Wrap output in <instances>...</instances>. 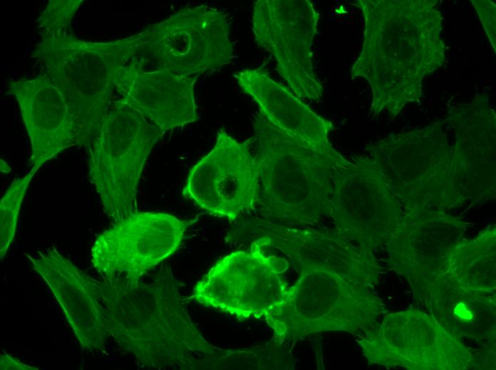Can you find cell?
<instances>
[{
  "label": "cell",
  "instance_id": "cell-1",
  "mask_svg": "<svg viewBox=\"0 0 496 370\" xmlns=\"http://www.w3.org/2000/svg\"><path fill=\"white\" fill-rule=\"evenodd\" d=\"M101 300L110 336L147 366H192L197 356L223 359L227 350L208 343L194 326L169 274L148 282L102 277Z\"/></svg>",
  "mask_w": 496,
  "mask_h": 370
},
{
  "label": "cell",
  "instance_id": "cell-2",
  "mask_svg": "<svg viewBox=\"0 0 496 370\" xmlns=\"http://www.w3.org/2000/svg\"><path fill=\"white\" fill-rule=\"evenodd\" d=\"M68 26L43 29L33 55L62 93L81 146L88 149L112 106L128 95L140 70L139 34L110 42L77 38Z\"/></svg>",
  "mask_w": 496,
  "mask_h": 370
},
{
  "label": "cell",
  "instance_id": "cell-3",
  "mask_svg": "<svg viewBox=\"0 0 496 370\" xmlns=\"http://www.w3.org/2000/svg\"><path fill=\"white\" fill-rule=\"evenodd\" d=\"M253 126L260 168L258 204L266 216L314 225L331 214L333 173L348 163L335 149L315 147L279 128L260 112Z\"/></svg>",
  "mask_w": 496,
  "mask_h": 370
},
{
  "label": "cell",
  "instance_id": "cell-4",
  "mask_svg": "<svg viewBox=\"0 0 496 370\" xmlns=\"http://www.w3.org/2000/svg\"><path fill=\"white\" fill-rule=\"evenodd\" d=\"M381 311L366 283L334 272L304 269L264 319L283 343L323 332L368 330Z\"/></svg>",
  "mask_w": 496,
  "mask_h": 370
},
{
  "label": "cell",
  "instance_id": "cell-5",
  "mask_svg": "<svg viewBox=\"0 0 496 370\" xmlns=\"http://www.w3.org/2000/svg\"><path fill=\"white\" fill-rule=\"evenodd\" d=\"M164 132L123 100L108 112L87 149L88 175L105 213L114 223L138 211L145 161Z\"/></svg>",
  "mask_w": 496,
  "mask_h": 370
},
{
  "label": "cell",
  "instance_id": "cell-6",
  "mask_svg": "<svg viewBox=\"0 0 496 370\" xmlns=\"http://www.w3.org/2000/svg\"><path fill=\"white\" fill-rule=\"evenodd\" d=\"M230 23L223 11L207 6L187 7L139 33L150 70L197 75L230 63Z\"/></svg>",
  "mask_w": 496,
  "mask_h": 370
},
{
  "label": "cell",
  "instance_id": "cell-7",
  "mask_svg": "<svg viewBox=\"0 0 496 370\" xmlns=\"http://www.w3.org/2000/svg\"><path fill=\"white\" fill-rule=\"evenodd\" d=\"M264 248L255 239L249 249L223 258L195 286L194 299L239 319L267 317L289 286L282 277L289 263Z\"/></svg>",
  "mask_w": 496,
  "mask_h": 370
},
{
  "label": "cell",
  "instance_id": "cell-8",
  "mask_svg": "<svg viewBox=\"0 0 496 370\" xmlns=\"http://www.w3.org/2000/svg\"><path fill=\"white\" fill-rule=\"evenodd\" d=\"M319 17L309 0H259L253 8L257 45L274 56L277 72L299 99L320 101L323 93L312 63Z\"/></svg>",
  "mask_w": 496,
  "mask_h": 370
},
{
  "label": "cell",
  "instance_id": "cell-9",
  "mask_svg": "<svg viewBox=\"0 0 496 370\" xmlns=\"http://www.w3.org/2000/svg\"><path fill=\"white\" fill-rule=\"evenodd\" d=\"M195 218L162 212H135L101 233L91 248V263L102 276L136 280L172 255Z\"/></svg>",
  "mask_w": 496,
  "mask_h": 370
},
{
  "label": "cell",
  "instance_id": "cell-10",
  "mask_svg": "<svg viewBox=\"0 0 496 370\" xmlns=\"http://www.w3.org/2000/svg\"><path fill=\"white\" fill-rule=\"evenodd\" d=\"M182 195L208 213L234 220L258 204L257 156L220 130L214 147L190 170Z\"/></svg>",
  "mask_w": 496,
  "mask_h": 370
},
{
  "label": "cell",
  "instance_id": "cell-11",
  "mask_svg": "<svg viewBox=\"0 0 496 370\" xmlns=\"http://www.w3.org/2000/svg\"><path fill=\"white\" fill-rule=\"evenodd\" d=\"M30 261L60 305L81 348L104 352L110 334L99 281L76 267L54 246Z\"/></svg>",
  "mask_w": 496,
  "mask_h": 370
},
{
  "label": "cell",
  "instance_id": "cell-12",
  "mask_svg": "<svg viewBox=\"0 0 496 370\" xmlns=\"http://www.w3.org/2000/svg\"><path fill=\"white\" fill-rule=\"evenodd\" d=\"M31 142V163L39 169L64 150L81 145L66 101L46 73L10 84Z\"/></svg>",
  "mask_w": 496,
  "mask_h": 370
},
{
  "label": "cell",
  "instance_id": "cell-13",
  "mask_svg": "<svg viewBox=\"0 0 496 370\" xmlns=\"http://www.w3.org/2000/svg\"><path fill=\"white\" fill-rule=\"evenodd\" d=\"M251 226L257 240L264 247H274L283 252L299 270H323L366 284L371 282V264L366 253L329 231L298 228L259 219Z\"/></svg>",
  "mask_w": 496,
  "mask_h": 370
},
{
  "label": "cell",
  "instance_id": "cell-14",
  "mask_svg": "<svg viewBox=\"0 0 496 370\" xmlns=\"http://www.w3.org/2000/svg\"><path fill=\"white\" fill-rule=\"evenodd\" d=\"M241 89L256 102L272 124L315 147L334 150L329 140L331 123L321 117L262 68L234 75Z\"/></svg>",
  "mask_w": 496,
  "mask_h": 370
},
{
  "label": "cell",
  "instance_id": "cell-15",
  "mask_svg": "<svg viewBox=\"0 0 496 370\" xmlns=\"http://www.w3.org/2000/svg\"><path fill=\"white\" fill-rule=\"evenodd\" d=\"M196 79L168 70L139 71L123 100L165 132L199 118Z\"/></svg>",
  "mask_w": 496,
  "mask_h": 370
},
{
  "label": "cell",
  "instance_id": "cell-16",
  "mask_svg": "<svg viewBox=\"0 0 496 370\" xmlns=\"http://www.w3.org/2000/svg\"><path fill=\"white\" fill-rule=\"evenodd\" d=\"M38 169L32 167L25 176L16 179L0 202V254L3 259L14 240L19 213L27 189Z\"/></svg>",
  "mask_w": 496,
  "mask_h": 370
},
{
  "label": "cell",
  "instance_id": "cell-17",
  "mask_svg": "<svg viewBox=\"0 0 496 370\" xmlns=\"http://www.w3.org/2000/svg\"><path fill=\"white\" fill-rule=\"evenodd\" d=\"M82 1H50L40 18V27L43 29L70 26L74 14Z\"/></svg>",
  "mask_w": 496,
  "mask_h": 370
},
{
  "label": "cell",
  "instance_id": "cell-18",
  "mask_svg": "<svg viewBox=\"0 0 496 370\" xmlns=\"http://www.w3.org/2000/svg\"><path fill=\"white\" fill-rule=\"evenodd\" d=\"M0 369L1 370L17 369V370H32L37 368L29 366L19 361L17 359L5 353H1L0 356Z\"/></svg>",
  "mask_w": 496,
  "mask_h": 370
},
{
  "label": "cell",
  "instance_id": "cell-19",
  "mask_svg": "<svg viewBox=\"0 0 496 370\" xmlns=\"http://www.w3.org/2000/svg\"><path fill=\"white\" fill-rule=\"evenodd\" d=\"M139 36H140V35H139ZM140 52H141V49H140ZM141 55H142V53H141ZM142 58H143V56H142ZM143 60H144V59H143ZM144 61H145V60H144ZM145 65L147 66L146 63H145ZM147 68H148V70H149V68H148V66H147Z\"/></svg>",
  "mask_w": 496,
  "mask_h": 370
}]
</instances>
